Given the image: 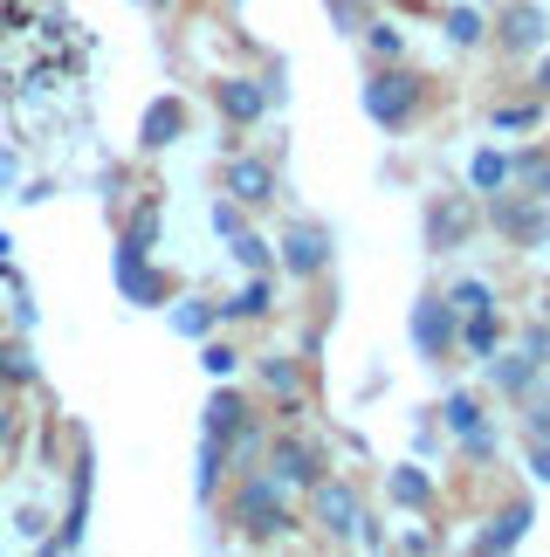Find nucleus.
<instances>
[{
	"mask_svg": "<svg viewBox=\"0 0 550 557\" xmlns=\"http://www.w3.org/2000/svg\"><path fill=\"white\" fill-rule=\"evenodd\" d=\"M227 523H241V537H248V544H275V537H289L296 517H289V503H283V482H275L268 468H241L235 496H227Z\"/></svg>",
	"mask_w": 550,
	"mask_h": 557,
	"instance_id": "nucleus-1",
	"label": "nucleus"
},
{
	"mask_svg": "<svg viewBox=\"0 0 550 557\" xmlns=\"http://www.w3.org/2000/svg\"><path fill=\"white\" fill-rule=\"evenodd\" d=\"M358 103H365L372 124L407 132V124L420 117V103H427V83H420L413 70H399V62H378V70L365 76V90H358Z\"/></svg>",
	"mask_w": 550,
	"mask_h": 557,
	"instance_id": "nucleus-2",
	"label": "nucleus"
},
{
	"mask_svg": "<svg viewBox=\"0 0 550 557\" xmlns=\"http://www.w3.org/2000/svg\"><path fill=\"white\" fill-rule=\"evenodd\" d=\"M310 517H316V530H324V537L351 544L358 523H365L372 509H365V496H358V482H345V475H316V482H310Z\"/></svg>",
	"mask_w": 550,
	"mask_h": 557,
	"instance_id": "nucleus-3",
	"label": "nucleus"
},
{
	"mask_svg": "<svg viewBox=\"0 0 550 557\" xmlns=\"http://www.w3.org/2000/svg\"><path fill=\"white\" fill-rule=\"evenodd\" d=\"M489 227L502 234V242H516V248H537L543 234H550V200H537V193H489Z\"/></svg>",
	"mask_w": 550,
	"mask_h": 557,
	"instance_id": "nucleus-4",
	"label": "nucleus"
},
{
	"mask_svg": "<svg viewBox=\"0 0 550 557\" xmlns=\"http://www.w3.org/2000/svg\"><path fill=\"white\" fill-rule=\"evenodd\" d=\"M407 331H413V351L427 358V366H440V358L454 351V337H461V310L448 304V296L440 289H427L413 304V317H407Z\"/></svg>",
	"mask_w": 550,
	"mask_h": 557,
	"instance_id": "nucleus-5",
	"label": "nucleus"
},
{
	"mask_svg": "<svg viewBox=\"0 0 550 557\" xmlns=\"http://www.w3.org/2000/svg\"><path fill=\"white\" fill-rule=\"evenodd\" d=\"M90 488H97V455L83 447L76 468H70V509H62V530L41 537V550H76L83 544V523H90Z\"/></svg>",
	"mask_w": 550,
	"mask_h": 557,
	"instance_id": "nucleus-6",
	"label": "nucleus"
},
{
	"mask_svg": "<svg viewBox=\"0 0 550 557\" xmlns=\"http://www.w3.org/2000/svg\"><path fill=\"white\" fill-rule=\"evenodd\" d=\"M275 262H283L289 275H303V283H310V275H324L330 269V227L324 221H296L283 242H275Z\"/></svg>",
	"mask_w": 550,
	"mask_h": 557,
	"instance_id": "nucleus-7",
	"label": "nucleus"
},
{
	"mask_svg": "<svg viewBox=\"0 0 550 557\" xmlns=\"http://www.w3.org/2000/svg\"><path fill=\"white\" fill-rule=\"evenodd\" d=\"M543 35H550V14H543V0H510V8L496 14V41L510 55H530L543 49Z\"/></svg>",
	"mask_w": 550,
	"mask_h": 557,
	"instance_id": "nucleus-8",
	"label": "nucleus"
},
{
	"mask_svg": "<svg viewBox=\"0 0 550 557\" xmlns=\"http://www.w3.org/2000/svg\"><path fill=\"white\" fill-rule=\"evenodd\" d=\"M262 468H268V475L283 482V488H310L316 475H324V461H316V447H310V441H296V434H275V441H268V461H262Z\"/></svg>",
	"mask_w": 550,
	"mask_h": 557,
	"instance_id": "nucleus-9",
	"label": "nucleus"
},
{
	"mask_svg": "<svg viewBox=\"0 0 550 557\" xmlns=\"http://www.w3.org/2000/svg\"><path fill=\"white\" fill-rule=\"evenodd\" d=\"M186 138V103L179 97H152L138 117V152H165V145Z\"/></svg>",
	"mask_w": 550,
	"mask_h": 557,
	"instance_id": "nucleus-10",
	"label": "nucleus"
},
{
	"mask_svg": "<svg viewBox=\"0 0 550 557\" xmlns=\"http://www.w3.org/2000/svg\"><path fill=\"white\" fill-rule=\"evenodd\" d=\"M214 111L227 124H255L268 111V83H255V76H221L214 83Z\"/></svg>",
	"mask_w": 550,
	"mask_h": 557,
	"instance_id": "nucleus-11",
	"label": "nucleus"
},
{
	"mask_svg": "<svg viewBox=\"0 0 550 557\" xmlns=\"http://www.w3.org/2000/svg\"><path fill=\"white\" fill-rule=\"evenodd\" d=\"M221 193H235L241 207H268V200H275V165H268V159H227Z\"/></svg>",
	"mask_w": 550,
	"mask_h": 557,
	"instance_id": "nucleus-12",
	"label": "nucleus"
},
{
	"mask_svg": "<svg viewBox=\"0 0 550 557\" xmlns=\"http://www.w3.org/2000/svg\"><path fill=\"white\" fill-rule=\"evenodd\" d=\"M523 537H530V503H502V517H489V530H475V550L489 557V550H516Z\"/></svg>",
	"mask_w": 550,
	"mask_h": 557,
	"instance_id": "nucleus-13",
	"label": "nucleus"
},
{
	"mask_svg": "<svg viewBox=\"0 0 550 557\" xmlns=\"http://www.w3.org/2000/svg\"><path fill=\"white\" fill-rule=\"evenodd\" d=\"M468 227H475V207H461V200H434L427 207V248H461L468 242Z\"/></svg>",
	"mask_w": 550,
	"mask_h": 557,
	"instance_id": "nucleus-14",
	"label": "nucleus"
},
{
	"mask_svg": "<svg viewBox=\"0 0 550 557\" xmlns=\"http://www.w3.org/2000/svg\"><path fill=\"white\" fill-rule=\"evenodd\" d=\"M152 242H159V207H138L132 221H124V234H117V262H111V269L145 262V255H152Z\"/></svg>",
	"mask_w": 550,
	"mask_h": 557,
	"instance_id": "nucleus-15",
	"label": "nucleus"
},
{
	"mask_svg": "<svg viewBox=\"0 0 550 557\" xmlns=\"http://www.w3.org/2000/svg\"><path fill=\"white\" fill-rule=\"evenodd\" d=\"M241 420H248V399H241V393H227V385L214 379V399H207V420H200V434H214V441H235V434H241Z\"/></svg>",
	"mask_w": 550,
	"mask_h": 557,
	"instance_id": "nucleus-16",
	"label": "nucleus"
},
{
	"mask_svg": "<svg viewBox=\"0 0 550 557\" xmlns=\"http://www.w3.org/2000/svg\"><path fill=\"white\" fill-rule=\"evenodd\" d=\"M454 345H468L475 358H489L496 345H502V317H496V304H482V310H461V337Z\"/></svg>",
	"mask_w": 550,
	"mask_h": 557,
	"instance_id": "nucleus-17",
	"label": "nucleus"
},
{
	"mask_svg": "<svg viewBox=\"0 0 550 557\" xmlns=\"http://www.w3.org/2000/svg\"><path fill=\"white\" fill-rule=\"evenodd\" d=\"M227 461H235V455H227V441L200 434V468H193V496H200V503H214V488L227 482Z\"/></svg>",
	"mask_w": 550,
	"mask_h": 557,
	"instance_id": "nucleus-18",
	"label": "nucleus"
},
{
	"mask_svg": "<svg viewBox=\"0 0 550 557\" xmlns=\"http://www.w3.org/2000/svg\"><path fill=\"white\" fill-rule=\"evenodd\" d=\"M386 496L399 503V509H427L434 503V475H427V468H392V475H386Z\"/></svg>",
	"mask_w": 550,
	"mask_h": 557,
	"instance_id": "nucleus-19",
	"label": "nucleus"
},
{
	"mask_svg": "<svg viewBox=\"0 0 550 557\" xmlns=\"http://www.w3.org/2000/svg\"><path fill=\"white\" fill-rule=\"evenodd\" d=\"M489 372H496L502 393H523V385H530L537 372H550V366H543V358H537L530 345H523V351H510V358H496V351H489Z\"/></svg>",
	"mask_w": 550,
	"mask_h": 557,
	"instance_id": "nucleus-20",
	"label": "nucleus"
},
{
	"mask_svg": "<svg viewBox=\"0 0 550 557\" xmlns=\"http://www.w3.org/2000/svg\"><path fill=\"white\" fill-rule=\"evenodd\" d=\"M117 275V289H124V304H138V310H152V304H165V275H152L145 262H132V269H111Z\"/></svg>",
	"mask_w": 550,
	"mask_h": 557,
	"instance_id": "nucleus-21",
	"label": "nucleus"
},
{
	"mask_svg": "<svg viewBox=\"0 0 550 557\" xmlns=\"http://www.w3.org/2000/svg\"><path fill=\"white\" fill-rule=\"evenodd\" d=\"M0 385H41V366H35L28 337H0Z\"/></svg>",
	"mask_w": 550,
	"mask_h": 557,
	"instance_id": "nucleus-22",
	"label": "nucleus"
},
{
	"mask_svg": "<svg viewBox=\"0 0 550 557\" xmlns=\"http://www.w3.org/2000/svg\"><path fill=\"white\" fill-rule=\"evenodd\" d=\"M262 385L283 399V413H303V379H296L289 358H262Z\"/></svg>",
	"mask_w": 550,
	"mask_h": 557,
	"instance_id": "nucleus-23",
	"label": "nucleus"
},
{
	"mask_svg": "<svg viewBox=\"0 0 550 557\" xmlns=\"http://www.w3.org/2000/svg\"><path fill=\"white\" fill-rule=\"evenodd\" d=\"M510 180H523V193H537V200H550V152L543 145H530V152L510 159Z\"/></svg>",
	"mask_w": 550,
	"mask_h": 557,
	"instance_id": "nucleus-24",
	"label": "nucleus"
},
{
	"mask_svg": "<svg viewBox=\"0 0 550 557\" xmlns=\"http://www.w3.org/2000/svg\"><path fill=\"white\" fill-rule=\"evenodd\" d=\"M468 186L482 193V200H489V193H502V186H510V159H502V152H475V159H468Z\"/></svg>",
	"mask_w": 550,
	"mask_h": 557,
	"instance_id": "nucleus-25",
	"label": "nucleus"
},
{
	"mask_svg": "<svg viewBox=\"0 0 550 557\" xmlns=\"http://www.w3.org/2000/svg\"><path fill=\"white\" fill-rule=\"evenodd\" d=\"M268 304H275V283H268V269H255V283L235 304H221V317H268Z\"/></svg>",
	"mask_w": 550,
	"mask_h": 557,
	"instance_id": "nucleus-26",
	"label": "nucleus"
},
{
	"mask_svg": "<svg viewBox=\"0 0 550 557\" xmlns=\"http://www.w3.org/2000/svg\"><path fill=\"white\" fill-rule=\"evenodd\" d=\"M516 399H523V420H530V434H537V441H550V385H543V372L523 385Z\"/></svg>",
	"mask_w": 550,
	"mask_h": 557,
	"instance_id": "nucleus-27",
	"label": "nucleus"
},
{
	"mask_svg": "<svg viewBox=\"0 0 550 557\" xmlns=\"http://www.w3.org/2000/svg\"><path fill=\"white\" fill-rule=\"evenodd\" d=\"M482 35H489V21H482L468 0H454V8H448V41H454V49H475Z\"/></svg>",
	"mask_w": 550,
	"mask_h": 557,
	"instance_id": "nucleus-28",
	"label": "nucleus"
},
{
	"mask_svg": "<svg viewBox=\"0 0 550 557\" xmlns=\"http://www.w3.org/2000/svg\"><path fill=\"white\" fill-rule=\"evenodd\" d=\"M214 317H221V304H200V296H193V304L173 310V331L179 337H207V331H214Z\"/></svg>",
	"mask_w": 550,
	"mask_h": 557,
	"instance_id": "nucleus-29",
	"label": "nucleus"
},
{
	"mask_svg": "<svg viewBox=\"0 0 550 557\" xmlns=\"http://www.w3.org/2000/svg\"><path fill=\"white\" fill-rule=\"evenodd\" d=\"M200 366H207V379H235L241 372V351L221 345V337H200Z\"/></svg>",
	"mask_w": 550,
	"mask_h": 557,
	"instance_id": "nucleus-30",
	"label": "nucleus"
},
{
	"mask_svg": "<svg viewBox=\"0 0 550 557\" xmlns=\"http://www.w3.org/2000/svg\"><path fill=\"white\" fill-rule=\"evenodd\" d=\"M358 35H365L372 62H399V49H407V41H399V28H392V21H365V28H358Z\"/></svg>",
	"mask_w": 550,
	"mask_h": 557,
	"instance_id": "nucleus-31",
	"label": "nucleus"
},
{
	"mask_svg": "<svg viewBox=\"0 0 550 557\" xmlns=\"http://www.w3.org/2000/svg\"><path fill=\"white\" fill-rule=\"evenodd\" d=\"M537 117H543V103H496V111H489L496 132H530Z\"/></svg>",
	"mask_w": 550,
	"mask_h": 557,
	"instance_id": "nucleus-32",
	"label": "nucleus"
},
{
	"mask_svg": "<svg viewBox=\"0 0 550 557\" xmlns=\"http://www.w3.org/2000/svg\"><path fill=\"white\" fill-rule=\"evenodd\" d=\"M461 455H468V461H489V455H502V434H496L489 420H475L468 434H461Z\"/></svg>",
	"mask_w": 550,
	"mask_h": 557,
	"instance_id": "nucleus-33",
	"label": "nucleus"
},
{
	"mask_svg": "<svg viewBox=\"0 0 550 557\" xmlns=\"http://www.w3.org/2000/svg\"><path fill=\"white\" fill-rule=\"evenodd\" d=\"M440 420H448V434H468V426L482 420V406H475V393H448V406H440Z\"/></svg>",
	"mask_w": 550,
	"mask_h": 557,
	"instance_id": "nucleus-34",
	"label": "nucleus"
},
{
	"mask_svg": "<svg viewBox=\"0 0 550 557\" xmlns=\"http://www.w3.org/2000/svg\"><path fill=\"white\" fill-rule=\"evenodd\" d=\"M324 8H330V21H337L345 35H358V28L372 21V0H324Z\"/></svg>",
	"mask_w": 550,
	"mask_h": 557,
	"instance_id": "nucleus-35",
	"label": "nucleus"
},
{
	"mask_svg": "<svg viewBox=\"0 0 550 557\" xmlns=\"http://www.w3.org/2000/svg\"><path fill=\"white\" fill-rule=\"evenodd\" d=\"M214 234H221V242L248 234V207H241V200H214Z\"/></svg>",
	"mask_w": 550,
	"mask_h": 557,
	"instance_id": "nucleus-36",
	"label": "nucleus"
},
{
	"mask_svg": "<svg viewBox=\"0 0 550 557\" xmlns=\"http://www.w3.org/2000/svg\"><path fill=\"white\" fill-rule=\"evenodd\" d=\"M448 304H454V310H482V304H496V289L482 283V275H468V283H454V289H448Z\"/></svg>",
	"mask_w": 550,
	"mask_h": 557,
	"instance_id": "nucleus-37",
	"label": "nucleus"
},
{
	"mask_svg": "<svg viewBox=\"0 0 550 557\" xmlns=\"http://www.w3.org/2000/svg\"><path fill=\"white\" fill-rule=\"evenodd\" d=\"M235 255H241L248 269H268V262H275V248L262 242V234H235Z\"/></svg>",
	"mask_w": 550,
	"mask_h": 557,
	"instance_id": "nucleus-38",
	"label": "nucleus"
},
{
	"mask_svg": "<svg viewBox=\"0 0 550 557\" xmlns=\"http://www.w3.org/2000/svg\"><path fill=\"white\" fill-rule=\"evenodd\" d=\"M530 475L550 488V441H537V447H530Z\"/></svg>",
	"mask_w": 550,
	"mask_h": 557,
	"instance_id": "nucleus-39",
	"label": "nucleus"
},
{
	"mask_svg": "<svg viewBox=\"0 0 550 557\" xmlns=\"http://www.w3.org/2000/svg\"><path fill=\"white\" fill-rule=\"evenodd\" d=\"M14 173H21V159H14V152H0V186H14Z\"/></svg>",
	"mask_w": 550,
	"mask_h": 557,
	"instance_id": "nucleus-40",
	"label": "nucleus"
},
{
	"mask_svg": "<svg viewBox=\"0 0 550 557\" xmlns=\"http://www.w3.org/2000/svg\"><path fill=\"white\" fill-rule=\"evenodd\" d=\"M537 90H543V103H550V49H543V62H537Z\"/></svg>",
	"mask_w": 550,
	"mask_h": 557,
	"instance_id": "nucleus-41",
	"label": "nucleus"
},
{
	"mask_svg": "<svg viewBox=\"0 0 550 557\" xmlns=\"http://www.w3.org/2000/svg\"><path fill=\"white\" fill-rule=\"evenodd\" d=\"M8 248H14V242H8V234H0V269H8Z\"/></svg>",
	"mask_w": 550,
	"mask_h": 557,
	"instance_id": "nucleus-42",
	"label": "nucleus"
},
{
	"mask_svg": "<svg viewBox=\"0 0 550 557\" xmlns=\"http://www.w3.org/2000/svg\"><path fill=\"white\" fill-rule=\"evenodd\" d=\"M159 8H165V0H159Z\"/></svg>",
	"mask_w": 550,
	"mask_h": 557,
	"instance_id": "nucleus-43",
	"label": "nucleus"
}]
</instances>
